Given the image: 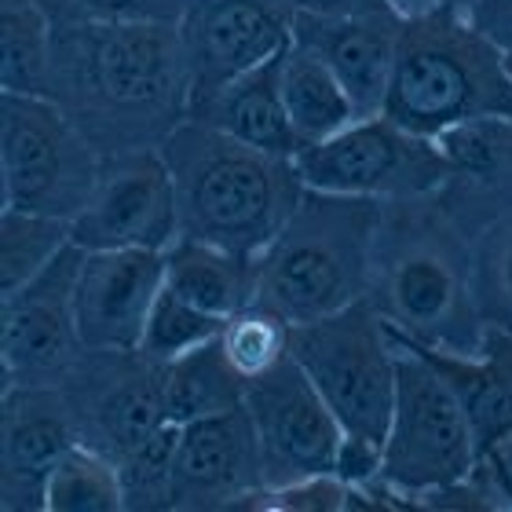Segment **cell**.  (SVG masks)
Masks as SVG:
<instances>
[{
    "label": "cell",
    "mask_w": 512,
    "mask_h": 512,
    "mask_svg": "<svg viewBox=\"0 0 512 512\" xmlns=\"http://www.w3.org/2000/svg\"><path fill=\"white\" fill-rule=\"evenodd\" d=\"M44 96L99 158L161 147L191 118L194 74L176 22H55Z\"/></svg>",
    "instance_id": "cell-1"
},
{
    "label": "cell",
    "mask_w": 512,
    "mask_h": 512,
    "mask_svg": "<svg viewBox=\"0 0 512 512\" xmlns=\"http://www.w3.org/2000/svg\"><path fill=\"white\" fill-rule=\"evenodd\" d=\"M366 297L395 337L480 355L487 326L472 289V235L436 194L381 205Z\"/></svg>",
    "instance_id": "cell-2"
},
{
    "label": "cell",
    "mask_w": 512,
    "mask_h": 512,
    "mask_svg": "<svg viewBox=\"0 0 512 512\" xmlns=\"http://www.w3.org/2000/svg\"><path fill=\"white\" fill-rule=\"evenodd\" d=\"M161 154L176 187L180 235L231 253H264L304 194L293 158L256 150L205 121L187 118Z\"/></svg>",
    "instance_id": "cell-3"
},
{
    "label": "cell",
    "mask_w": 512,
    "mask_h": 512,
    "mask_svg": "<svg viewBox=\"0 0 512 512\" xmlns=\"http://www.w3.org/2000/svg\"><path fill=\"white\" fill-rule=\"evenodd\" d=\"M381 205L304 187L275 242L256 256L253 304L300 326L366 297Z\"/></svg>",
    "instance_id": "cell-4"
},
{
    "label": "cell",
    "mask_w": 512,
    "mask_h": 512,
    "mask_svg": "<svg viewBox=\"0 0 512 512\" xmlns=\"http://www.w3.org/2000/svg\"><path fill=\"white\" fill-rule=\"evenodd\" d=\"M381 114L425 139L472 118L512 121L502 52L458 11L439 8L428 19L403 22Z\"/></svg>",
    "instance_id": "cell-5"
},
{
    "label": "cell",
    "mask_w": 512,
    "mask_h": 512,
    "mask_svg": "<svg viewBox=\"0 0 512 512\" xmlns=\"http://www.w3.org/2000/svg\"><path fill=\"white\" fill-rule=\"evenodd\" d=\"M289 355L319 388L344 436L384 443L395 410V344L370 297L289 326Z\"/></svg>",
    "instance_id": "cell-6"
},
{
    "label": "cell",
    "mask_w": 512,
    "mask_h": 512,
    "mask_svg": "<svg viewBox=\"0 0 512 512\" xmlns=\"http://www.w3.org/2000/svg\"><path fill=\"white\" fill-rule=\"evenodd\" d=\"M103 158L48 96L0 92L4 209L74 220L99 187Z\"/></svg>",
    "instance_id": "cell-7"
},
{
    "label": "cell",
    "mask_w": 512,
    "mask_h": 512,
    "mask_svg": "<svg viewBox=\"0 0 512 512\" xmlns=\"http://www.w3.org/2000/svg\"><path fill=\"white\" fill-rule=\"evenodd\" d=\"M392 337V333H388ZM395 410L384 436L381 476L395 491L410 494L421 505V494L465 480L476 461V436L450 384L436 366L421 359L410 344L395 341Z\"/></svg>",
    "instance_id": "cell-8"
},
{
    "label": "cell",
    "mask_w": 512,
    "mask_h": 512,
    "mask_svg": "<svg viewBox=\"0 0 512 512\" xmlns=\"http://www.w3.org/2000/svg\"><path fill=\"white\" fill-rule=\"evenodd\" d=\"M304 187L355 198H421L447 183V161L432 139L414 136L384 114L355 118L337 136L300 147L293 158Z\"/></svg>",
    "instance_id": "cell-9"
},
{
    "label": "cell",
    "mask_w": 512,
    "mask_h": 512,
    "mask_svg": "<svg viewBox=\"0 0 512 512\" xmlns=\"http://www.w3.org/2000/svg\"><path fill=\"white\" fill-rule=\"evenodd\" d=\"M246 410L260 443L267 487L337 469L344 428L289 352L271 370L246 381Z\"/></svg>",
    "instance_id": "cell-10"
},
{
    "label": "cell",
    "mask_w": 512,
    "mask_h": 512,
    "mask_svg": "<svg viewBox=\"0 0 512 512\" xmlns=\"http://www.w3.org/2000/svg\"><path fill=\"white\" fill-rule=\"evenodd\" d=\"M85 249L70 246L11 297H0V370L8 384H63L85 355L74 289Z\"/></svg>",
    "instance_id": "cell-11"
},
{
    "label": "cell",
    "mask_w": 512,
    "mask_h": 512,
    "mask_svg": "<svg viewBox=\"0 0 512 512\" xmlns=\"http://www.w3.org/2000/svg\"><path fill=\"white\" fill-rule=\"evenodd\" d=\"M81 249H165L180 238V205L161 147L103 158L92 202L70 220Z\"/></svg>",
    "instance_id": "cell-12"
},
{
    "label": "cell",
    "mask_w": 512,
    "mask_h": 512,
    "mask_svg": "<svg viewBox=\"0 0 512 512\" xmlns=\"http://www.w3.org/2000/svg\"><path fill=\"white\" fill-rule=\"evenodd\" d=\"M59 388L66 392L81 443L103 450L114 461L169 421L161 395V366L139 352L85 348Z\"/></svg>",
    "instance_id": "cell-13"
},
{
    "label": "cell",
    "mask_w": 512,
    "mask_h": 512,
    "mask_svg": "<svg viewBox=\"0 0 512 512\" xmlns=\"http://www.w3.org/2000/svg\"><path fill=\"white\" fill-rule=\"evenodd\" d=\"M194 74L191 107L286 55L293 44V11L282 0H187L180 22Z\"/></svg>",
    "instance_id": "cell-14"
},
{
    "label": "cell",
    "mask_w": 512,
    "mask_h": 512,
    "mask_svg": "<svg viewBox=\"0 0 512 512\" xmlns=\"http://www.w3.org/2000/svg\"><path fill=\"white\" fill-rule=\"evenodd\" d=\"M264 461L246 403L183 425L169 512H249L264 491Z\"/></svg>",
    "instance_id": "cell-15"
},
{
    "label": "cell",
    "mask_w": 512,
    "mask_h": 512,
    "mask_svg": "<svg viewBox=\"0 0 512 512\" xmlns=\"http://www.w3.org/2000/svg\"><path fill=\"white\" fill-rule=\"evenodd\" d=\"M81 443L59 384L0 388V505L4 512H44L55 465Z\"/></svg>",
    "instance_id": "cell-16"
},
{
    "label": "cell",
    "mask_w": 512,
    "mask_h": 512,
    "mask_svg": "<svg viewBox=\"0 0 512 512\" xmlns=\"http://www.w3.org/2000/svg\"><path fill=\"white\" fill-rule=\"evenodd\" d=\"M165 286V253L85 249L74 289L77 333L88 352H136Z\"/></svg>",
    "instance_id": "cell-17"
},
{
    "label": "cell",
    "mask_w": 512,
    "mask_h": 512,
    "mask_svg": "<svg viewBox=\"0 0 512 512\" xmlns=\"http://www.w3.org/2000/svg\"><path fill=\"white\" fill-rule=\"evenodd\" d=\"M447 161V183L436 191L439 205L461 224L465 235L512 209V121L472 118L450 125L432 139Z\"/></svg>",
    "instance_id": "cell-18"
},
{
    "label": "cell",
    "mask_w": 512,
    "mask_h": 512,
    "mask_svg": "<svg viewBox=\"0 0 512 512\" xmlns=\"http://www.w3.org/2000/svg\"><path fill=\"white\" fill-rule=\"evenodd\" d=\"M399 30H403V19H395L392 11H359V15L297 11L293 15V44L315 52L330 66L359 118L381 114Z\"/></svg>",
    "instance_id": "cell-19"
},
{
    "label": "cell",
    "mask_w": 512,
    "mask_h": 512,
    "mask_svg": "<svg viewBox=\"0 0 512 512\" xmlns=\"http://www.w3.org/2000/svg\"><path fill=\"white\" fill-rule=\"evenodd\" d=\"M278 59L256 66L246 77H238V81L224 85L209 99L194 103L191 118L220 128V132L242 139V143H249L256 150H267V154H278V158H297L300 139L293 132L286 103H282Z\"/></svg>",
    "instance_id": "cell-20"
},
{
    "label": "cell",
    "mask_w": 512,
    "mask_h": 512,
    "mask_svg": "<svg viewBox=\"0 0 512 512\" xmlns=\"http://www.w3.org/2000/svg\"><path fill=\"white\" fill-rule=\"evenodd\" d=\"M165 286L194 308L231 319L256 300V256L180 235L165 249Z\"/></svg>",
    "instance_id": "cell-21"
},
{
    "label": "cell",
    "mask_w": 512,
    "mask_h": 512,
    "mask_svg": "<svg viewBox=\"0 0 512 512\" xmlns=\"http://www.w3.org/2000/svg\"><path fill=\"white\" fill-rule=\"evenodd\" d=\"M278 88H282V103H286L300 147L337 136L341 128L359 118L330 66L300 44H289L286 55L278 59Z\"/></svg>",
    "instance_id": "cell-22"
},
{
    "label": "cell",
    "mask_w": 512,
    "mask_h": 512,
    "mask_svg": "<svg viewBox=\"0 0 512 512\" xmlns=\"http://www.w3.org/2000/svg\"><path fill=\"white\" fill-rule=\"evenodd\" d=\"M161 395L165 417L176 425H191L246 403V377L238 374L224 352V341L216 337L161 366Z\"/></svg>",
    "instance_id": "cell-23"
},
{
    "label": "cell",
    "mask_w": 512,
    "mask_h": 512,
    "mask_svg": "<svg viewBox=\"0 0 512 512\" xmlns=\"http://www.w3.org/2000/svg\"><path fill=\"white\" fill-rule=\"evenodd\" d=\"M395 341L410 344V348H414L421 359H428V363L436 366V374L450 384L454 399H458L465 417H469L480 458L491 447H498L505 436H512V392H509V384H505V377L498 374L483 355L443 352V348H428V344L406 341V337H395Z\"/></svg>",
    "instance_id": "cell-24"
},
{
    "label": "cell",
    "mask_w": 512,
    "mask_h": 512,
    "mask_svg": "<svg viewBox=\"0 0 512 512\" xmlns=\"http://www.w3.org/2000/svg\"><path fill=\"white\" fill-rule=\"evenodd\" d=\"M52 15L41 0H0V88L19 96H44Z\"/></svg>",
    "instance_id": "cell-25"
},
{
    "label": "cell",
    "mask_w": 512,
    "mask_h": 512,
    "mask_svg": "<svg viewBox=\"0 0 512 512\" xmlns=\"http://www.w3.org/2000/svg\"><path fill=\"white\" fill-rule=\"evenodd\" d=\"M70 242V220L0 209V297L30 286Z\"/></svg>",
    "instance_id": "cell-26"
},
{
    "label": "cell",
    "mask_w": 512,
    "mask_h": 512,
    "mask_svg": "<svg viewBox=\"0 0 512 512\" xmlns=\"http://www.w3.org/2000/svg\"><path fill=\"white\" fill-rule=\"evenodd\" d=\"M44 512H125L118 461L77 443L48 476Z\"/></svg>",
    "instance_id": "cell-27"
},
{
    "label": "cell",
    "mask_w": 512,
    "mask_h": 512,
    "mask_svg": "<svg viewBox=\"0 0 512 512\" xmlns=\"http://www.w3.org/2000/svg\"><path fill=\"white\" fill-rule=\"evenodd\" d=\"M224 326H227V319L194 308L191 300H183L176 289L161 286L136 352L147 355L150 363L165 366V363H172V359H180V355L194 352V348H202V344L216 341V337L224 333Z\"/></svg>",
    "instance_id": "cell-28"
},
{
    "label": "cell",
    "mask_w": 512,
    "mask_h": 512,
    "mask_svg": "<svg viewBox=\"0 0 512 512\" xmlns=\"http://www.w3.org/2000/svg\"><path fill=\"white\" fill-rule=\"evenodd\" d=\"M183 425L165 421L154 428L143 443L121 454V491H125V512H169L172 469H176V450H180Z\"/></svg>",
    "instance_id": "cell-29"
},
{
    "label": "cell",
    "mask_w": 512,
    "mask_h": 512,
    "mask_svg": "<svg viewBox=\"0 0 512 512\" xmlns=\"http://www.w3.org/2000/svg\"><path fill=\"white\" fill-rule=\"evenodd\" d=\"M472 289L483 326L512 333V209L472 238Z\"/></svg>",
    "instance_id": "cell-30"
},
{
    "label": "cell",
    "mask_w": 512,
    "mask_h": 512,
    "mask_svg": "<svg viewBox=\"0 0 512 512\" xmlns=\"http://www.w3.org/2000/svg\"><path fill=\"white\" fill-rule=\"evenodd\" d=\"M220 341H224L227 359L249 381V377L271 370L289 352V322L260 304H249L227 319Z\"/></svg>",
    "instance_id": "cell-31"
},
{
    "label": "cell",
    "mask_w": 512,
    "mask_h": 512,
    "mask_svg": "<svg viewBox=\"0 0 512 512\" xmlns=\"http://www.w3.org/2000/svg\"><path fill=\"white\" fill-rule=\"evenodd\" d=\"M52 22H183L187 0H41Z\"/></svg>",
    "instance_id": "cell-32"
},
{
    "label": "cell",
    "mask_w": 512,
    "mask_h": 512,
    "mask_svg": "<svg viewBox=\"0 0 512 512\" xmlns=\"http://www.w3.org/2000/svg\"><path fill=\"white\" fill-rule=\"evenodd\" d=\"M253 512H344L348 509V483L337 472H319L286 487H264L249 502Z\"/></svg>",
    "instance_id": "cell-33"
},
{
    "label": "cell",
    "mask_w": 512,
    "mask_h": 512,
    "mask_svg": "<svg viewBox=\"0 0 512 512\" xmlns=\"http://www.w3.org/2000/svg\"><path fill=\"white\" fill-rule=\"evenodd\" d=\"M384 469V443L363 436H344L341 450H337V476H341L348 487L355 483H370L377 480Z\"/></svg>",
    "instance_id": "cell-34"
},
{
    "label": "cell",
    "mask_w": 512,
    "mask_h": 512,
    "mask_svg": "<svg viewBox=\"0 0 512 512\" xmlns=\"http://www.w3.org/2000/svg\"><path fill=\"white\" fill-rule=\"evenodd\" d=\"M461 15L498 52H512V0H472Z\"/></svg>",
    "instance_id": "cell-35"
},
{
    "label": "cell",
    "mask_w": 512,
    "mask_h": 512,
    "mask_svg": "<svg viewBox=\"0 0 512 512\" xmlns=\"http://www.w3.org/2000/svg\"><path fill=\"white\" fill-rule=\"evenodd\" d=\"M480 469L487 472V480H491L502 509H512V436H505L498 447H491L483 454Z\"/></svg>",
    "instance_id": "cell-36"
},
{
    "label": "cell",
    "mask_w": 512,
    "mask_h": 512,
    "mask_svg": "<svg viewBox=\"0 0 512 512\" xmlns=\"http://www.w3.org/2000/svg\"><path fill=\"white\" fill-rule=\"evenodd\" d=\"M293 15L308 11V15H359V11H388L384 0H282Z\"/></svg>",
    "instance_id": "cell-37"
},
{
    "label": "cell",
    "mask_w": 512,
    "mask_h": 512,
    "mask_svg": "<svg viewBox=\"0 0 512 512\" xmlns=\"http://www.w3.org/2000/svg\"><path fill=\"white\" fill-rule=\"evenodd\" d=\"M480 355L505 377V384H509V392H512V333L498 330V326H487V330H483Z\"/></svg>",
    "instance_id": "cell-38"
},
{
    "label": "cell",
    "mask_w": 512,
    "mask_h": 512,
    "mask_svg": "<svg viewBox=\"0 0 512 512\" xmlns=\"http://www.w3.org/2000/svg\"><path fill=\"white\" fill-rule=\"evenodd\" d=\"M384 8L392 11L395 19L414 22V19H428L443 8V0H384Z\"/></svg>",
    "instance_id": "cell-39"
},
{
    "label": "cell",
    "mask_w": 512,
    "mask_h": 512,
    "mask_svg": "<svg viewBox=\"0 0 512 512\" xmlns=\"http://www.w3.org/2000/svg\"><path fill=\"white\" fill-rule=\"evenodd\" d=\"M469 4H472V0H443V8H447V11H458V15L465 8H469Z\"/></svg>",
    "instance_id": "cell-40"
},
{
    "label": "cell",
    "mask_w": 512,
    "mask_h": 512,
    "mask_svg": "<svg viewBox=\"0 0 512 512\" xmlns=\"http://www.w3.org/2000/svg\"><path fill=\"white\" fill-rule=\"evenodd\" d=\"M502 66H505V77L512 81V52H502Z\"/></svg>",
    "instance_id": "cell-41"
}]
</instances>
